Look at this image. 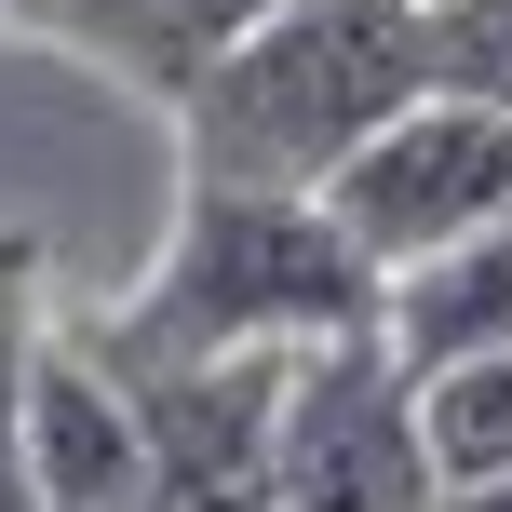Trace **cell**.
Listing matches in <instances>:
<instances>
[{
	"instance_id": "cell-1",
	"label": "cell",
	"mask_w": 512,
	"mask_h": 512,
	"mask_svg": "<svg viewBox=\"0 0 512 512\" xmlns=\"http://www.w3.org/2000/svg\"><path fill=\"white\" fill-rule=\"evenodd\" d=\"M391 270L337 230L324 189H176L149 283L108 310V364H256V351H310V337L378 324Z\"/></svg>"
},
{
	"instance_id": "cell-2",
	"label": "cell",
	"mask_w": 512,
	"mask_h": 512,
	"mask_svg": "<svg viewBox=\"0 0 512 512\" xmlns=\"http://www.w3.org/2000/svg\"><path fill=\"white\" fill-rule=\"evenodd\" d=\"M432 95V14L418 0H283L176 95V162L203 189H324L378 122Z\"/></svg>"
},
{
	"instance_id": "cell-3",
	"label": "cell",
	"mask_w": 512,
	"mask_h": 512,
	"mask_svg": "<svg viewBox=\"0 0 512 512\" xmlns=\"http://www.w3.org/2000/svg\"><path fill=\"white\" fill-rule=\"evenodd\" d=\"M270 486H283V512H445L432 432H418V364L378 324L283 351Z\"/></svg>"
},
{
	"instance_id": "cell-4",
	"label": "cell",
	"mask_w": 512,
	"mask_h": 512,
	"mask_svg": "<svg viewBox=\"0 0 512 512\" xmlns=\"http://www.w3.org/2000/svg\"><path fill=\"white\" fill-rule=\"evenodd\" d=\"M337 230H351L378 270H405V256H445L472 230H499L512 216V108H472V95H418L405 122H378L351 162L324 176Z\"/></svg>"
},
{
	"instance_id": "cell-5",
	"label": "cell",
	"mask_w": 512,
	"mask_h": 512,
	"mask_svg": "<svg viewBox=\"0 0 512 512\" xmlns=\"http://www.w3.org/2000/svg\"><path fill=\"white\" fill-rule=\"evenodd\" d=\"M14 472L68 512H135V472H149V418H135V378L81 337H41V378H27L14 418Z\"/></svg>"
},
{
	"instance_id": "cell-6",
	"label": "cell",
	"mask_w": 512,
	"mask_h": 512,
	"mask_svg": "<svg viewBox=\"0 0 512 512\" xmlns=\"http://www.w3.org/2000/svg\"><path fill=\"white\" fill-rule=\"evenodd\" d=\"M270 14H283V0H54V14H41V41L95 54L108 81H135L149 108H176L189 81H203L230 41H256Z\"/></svg>"
},
{
	"instance_id": "cell-7",
	"label": "cell",
	"mask_w": 512,
	"mask_h": 512,
	"mask_svg": "<svg viewBox=\"0 0 512 512\" xmlns=\"http://www.w3.org/2000/svg\"><path fill=\"white\" fill-rule=\"evenodd\" d=\"M378 337L432 378V364H472V351H512V216L445 256H405L378 297Z\"/></svg>"
},
{
	"instance_id": "cell-8",
	"label": "cell",
	"mask_w": 512,
	"mask_h": 512,
	"mask_svg": "<svg viewBox=\"0 0 512 512\" xmlns=\"http://www.w3.org/2000/svg\"><path fill=\"white\" fill-rule=\"evenodd\" d=\"M418 432H432V472H445V486L512 472V351L432 364V378H418Z\"/></svg>"
},
{
	"instance_id": "cell-9",
	"label": "cell",
	"mask_w": 512,
	"mask_h": 512,
	"mask_svg": "<svg viewBox=\"0 0 512 512\" xmlns=\"http://www.w3.org/2000/svg\"><path fill=\"white\" fill-rule=\"evenodd\" d=\"M432 14V95L512 108V0H418Z\"/></svg>"
},
{
	"instance_id": "cell-10",
	"label": "cell",
	"mask_w": 512,
	"mask_h": 512,
	"mask_svg": "<svg viewBox=\"0 0 512 512\" xmlns=\"http://www.w3.org/2000/svg\"><path fill=\"white\" fill-rule=\"evenodd\" d=\"M41 230H0V459H14V418H27V378H41Z\"/></svg>"
},
{
	"instance_id": "cell-11",
	"label": "cell",
	"mask_w": 512,
	"mask_h": 512,
	"mask_svg": "<svg viewBox=\"0 0 512 512\" xmlns=\"http://www.w3.org/2000/svg\"><path fill=\"white\" fill-rule=\"evenodd\" d=\"M445 512H512V472H486V486H445Z\"/></svg>"
},
{
	"instance_id": "cell-12",
	"label": "cell",
	"mask_w": 512,
	"mask_h": 512,
	"mask_svg": "<svg viewBox=\"0 0 512 512\" xmlns=\"http://www.w3.org/2000/svg\"><path fill=\"white\" fill-rule=\"evenodd\" d=\"M0 512H41V486H27V472H14V459H0Z\"/></svg>"
},
{
	"instance_id": "cell-13",
	"label": "cell",
	"mask_w": 512,
	"mask_h": 512,
	"mask_svg": "<svg viewBox=\"0 0 512 512\" xmlns=\"http://www.w3.org/2000/svg\"><path fill=\"white\" fill-rule=\"evenodd\" d=\"M0 14H14V27H41V14H54V0H0Z\"/></svg>"
},
{
	"instance_id": "cell-14",
	"label": "cell",
	"mask_w": 512,
	"mask_h": 512,
	"mask_svg": "<svg viewBox=\"0 0 512 512\" xmlns=\"http://www.w3.org/2000/svg\"><path fill=\"white\" fill-rule=\"evenodd\" d=\"M41 512H68V499H41Z\"/></svg>"
}]
</instances>
